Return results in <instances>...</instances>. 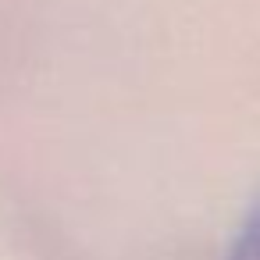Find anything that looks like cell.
Here are the masks:
<instances>
[{"instance_id": "cell-1", "label": "cell", "mask_w": 260, "mask_h": 260, "mask_svg": "<svg viewBox=\"0 0 260 260\" xmlns=\"http://www.w3.org/2000/svg\"><path fill=\"white\" fill-rule=\"evenodd\" d=\"M228 260H260V196L253 200L239 235H235V246H232V256Z\"/></svg>"}]
</instances>
